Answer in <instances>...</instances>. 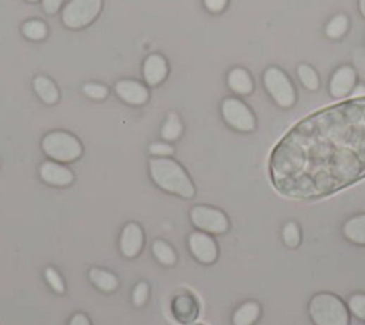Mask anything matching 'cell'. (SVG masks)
Segmentation results:
<instances>
[{"mask_svg": "<svg viewBox=\"0 0 365 325\" xmlns=\"http://www.w3.org/2000/svg\"><path fill=\"white\" fill-rule=\"evenodd\" d=\"M181 133H182V124L178 116L175 113H170L161 128L163 139L173 142V140H177L181 136Z\"/></svg>", "mask_w": 365, "mask_h": 325, "instance_id": "20", "label": "cell"}, {"mask_svg": "<svg viewBox=\"0 0 365 325\" xmlns=\"http://www.w3.org/2000/svg\"><path fill=\"white\" fill-rule=\"evenodd\" d=\"M69 325H92L90 319L85 314H75L69 322Z\"/></svg>", "mask_w": 365, "mask_h": 325, "instance_id": "33", "label": "cell"}, {"mask_svg": "<svg viewBox=\"0 0 365 325\" xmlns=\"http://www.w3.org/2000/svg\"><path fill=\"white\" fill-rule=\"evenodd\" d=\"M85 94H87L89 97L94 99V100H103L107 96V89L101 85L97 83H87L83 87Z\"/></svg>", "mask_w": 365, "mask_h": 325, "instance_id": "28", "label": "cell"}, {"mask_svg": "<svg viewBox=\"0 0 365 325\" xmlns=\"http://www.w3.org/2000/svg\"><path fill=\"white\" fill-rule=\"evenodd\" d=\"M89 278L99 290L104 293H113L118 287L117 277L101 269H92L89 273Z\"/></svg>", "mask_w": 365, "mask_h": 325, "instance_id": "18", "label": "cell"}, {"mask_svg": "<svg viewBox=\"0 0 365 325\" xmlns=\"http://www.w3.org/2000/svg\"><path fill=\"white\" fill-rule=\"evenodd\" d=\"M42 147L49 157L63 163L75 161L83 153L80 142L75 136L65 132L49 133L43 139Z\"/></svg>", "mask_w": 365, "mask_h": 325, "instance_id": "4", "label": "cell"}, {"mask_svg": "<svg viewBox=\"0 0 365 325\" xmlns=\"http://www.w3.org/2000/svg\"><path fill=\"white\" fill-rule=\"evenodd\" d=\"M23 35L32 40H42L47 35V27L43 22L30 20L23 25Z\"/></svg>", "mask_w": 365, "mask_h": 325, "instance_id": "24", "label": "cell"}, {"mask_svg": "<svg viewBox=\"0 0 365 325\" xmlns=\"http://www.w3.org/2000/svg\"><path fill=\"white\" fill-rule=\"evenodd\" d=\"M264 85L274 102L281 107H291L297 94L288 76L278 68H270L264 73Z\"/></svg>", "mask_w": 365, "mask_h": 325, "instance_id": "6", "label": "cell"}, {"mask_svg": "<svg viewBox=\"0 0 365 325\" xmlns=\"http://www.w3.org/2000/svg\"><path fill=\"white\" fill-rule=\"evenodd\" d=\"M228 86L238 94H250L253 92V79L245 69H234L228 75Z\"/></svg>", "mask_w": 365, "mask_h": 325, "instance_id": "16", "label": "cell"}, {"mask_svg": "<svg viewBox=\"0 0 365 325\" xmlns=\"http://www.w3.org/2000/svg\"><path fill=\"white\" fill-rule=\"evenodd\" d=\"M348 30V18L345 15H337L326 27V33L330 39H340Z\"/></svg>", "mask_w": 365, "mask_h": 325, "instance_id": "23", "label": "cell"}, {"mask_svg": "<svg viewBox=\"0 0 365 325\" xmlns=\"http://www.w3.org/2000/svg\"><path fill=\"white\" fill-rule=\"evenodd\" d=\"M60 5H62V0H43V9L47 15H54Z\"/></svg>", "mask_w": 365, "mask_h": 325, "instance_id": "32", "label": "cell"}, {"mask_svg": "<svg viewBox=\"0 0 365 325\" xmlns=\"http://www.w3.org/2000/svg\"><path fill=\"white\" fill-rule=\"evenodd\" d=\"M40 177L47 184L58 187L69 185L75 180V176L69 168L53 161H46L40 166Z\"/></svg>", "mask_w": 365, "mask_h": 325, "instance_id": "12", "label": "cell"}, {"mask_svg": "<svg viewBox=\"0 0 365 325\" xmlns=\"http://www.w3.org/2000/svg\"><path fill=\"white\" fill-rule=\"evenodd\" d=\"M150 174L153 181L164 191L177 194L182 199L194 197L196 188L190 177L175 161L166 157L153 159L150 161Z\"/></svg>", "mask_w": 365, "mask_h": 325, "instance_id": "2", "label": "cell"}, {"mask_svg": "<svg viewBox=\"0 0 365 325\" xmlns=\"http://www.w3.org/2000/svg\"><path fill=\"white\" fill-rule=\"evenodd\" d=\"M144 244V234L139 224L130 223L123 228L120 237V250L128 258H135L140 254Z\"/></svg>", "mask_w": 365, "mask_h": 325, "instance_id": "10", "label": "cell"}, {"mask_svg": "<svg viewBox=\"0 0 365 325\" xmlns=\"http://www.w3.org/2000/svg\"><path fill=\"white\" fill-rule=\"evenodd\" d=\"M117 96L129 104H143L149 99L147 89L135 80H121L116 85Z\"/></svg>", "mask_w": 365, "mask_h": 325, "instance_id": "13", "label": "cell"}, {"mask_svg": "<svg viewBox=\"0 0 365 325\" xmlns=\"http://www.w3.org/2000/svg\"><path fill=\"white\" fill-rule=\"evenodd\" d=\"M101 0H72L63 9V23L70 29L90 25L101 11Z\"/></svg>", "mask_w": 365, "mask_h": 325, "instance_id": "5", "label": "cell"}, {"mask_svg": "<svg viewBox=\"0 0 365 325\" xmlns=\"http://www.w3.org/2000/svg\"><path fill=\"white\" fill-rule=\"evenodd\" d=\"M35 90L37 96L46 103V104H54L58 100V92L53 82H50L44 76H37L33 82Z\"/></svg>", "mask_w": 365, "mask_h": 325, "instance_id": "19", "label": "cell"}, {"mask_svg": "<svg viewBox=\"0 0 365 325\" xmlns=\"http://www.w3.org/2000/svg\"><path fill=\"white\" fill-rule=\"evenodd\" d=\"M149 298V286L147 283H139L133 293V302L136 305H143Z\"/></svg>", "mask_w": 365, "mask_h": 325, "instance_id": "29", "label": "cell"}, {"mask_svg": "<svg viewBox=\"0 0 365 325\" xmlns=\"http://www.w3.org/2000/svg\"><path fill=\"white\" fill-rule=\"evenodd\" d=\"M355 80H357V75H355L354 69H351L348 66L340 68L333 75L331 82H330L331 96L335 99H342V97L348 96L355 86Z\"/></svg>", "mask_w": 365, "mask_h": 325, "instance_id": "11", "label": "cell"}, {"mask_svg": "<svg viewBox=\"0 0 365 325\" xmlns=\"http://www.w3.org/2000/svg\"><path fill=\"white\" fill-rule=\"evenodd\" d=\"M359 12L365 18V0H359Z\"/></svg>", "mask_w": 365, "mask_h": 325, "instance_id": "34", "label": "cell"}, {"mask_svg": "<svg viewBox=\"0 0 365 325\" xmlns=\"http://www.w3.org/2000/svg\"><path fill=\"white\" fill-rule=\"evenodd\" d=\"M189 248L192 254L196 257L197 262L203 264H213L218 255L216 241L209 234L202 231L193 233L189 237Z\"/></svg>", "mask_w": 365, "mask_h": 325, "instance_id": "9", "label": "cell"}, {"mask_svg": "<svg viewBox=\"0 0 365 325\" xmlns=\"http://www.w3.org/2000/svg\"><path fill=\"white\" fill-rule=\"evenodd\" d=\"M348 308L349 311L358 318L365 321V294H354L348 300Z\"/></svg>", "mask_w": 365, "mask_h": 325, "instance_id": "26", "label": "cell"}, {"mask_svg": "<svg viewBox=\"0 0 365 325\" xmlns=\"http://www.w3.org/2000/svg\"><path fill=\"white\" fill-rule=\"evenodd\" d=\"M227 2H228V0H204V5L210 12L218 13L225 8Z\"/></svg>", "mask_w": 365, "mask_h": 325, "instance_id": "31", "label": "cell"}, {"mask_svg": "<svg viewBox=\"0 0 365 325\" xmlns=\"http://www.w3.org/2000/svg\"><path fill=\"white\" fill-rule=\"evenodd\" d=\"M224 120L238 132H253L256 118L252 110L238 99H227L221 106Z\"/></svg>", "mask_w": 365, "mask_h": 325, "instance_id": "7", "label": "cell"}, {"mask_svg": "<svg viewBox=\"0 0 365 325\" xmlns=\"http://www.w3.org/2000/svg\"><path fill=\"white\" fill-rule=\"evenodd\" d=\"M283 196L317 199L365 177V96L311 114L292 127L270 159Z\"/></svg>", "mask_w": 365, "mask_h": 325, "instance_id": "1", "label": "cell"}, {"mask_svg": "<svg viewBox=\"0 0 365 325\" xmlns=\"http://www.w3.org/2000/svg\"><path fill=\"white\" fill-rule=\"evenodd\" d=\"M309 312L316 325H348L347 305L334 294H316L309 305Z\"/></svg>", "mask_w": 365, "mask_h": 325, "instance_id": "3", "label": "cell"}, {"mask_svg": "<svg viewBox=\"0 0 365 325\" xmlns=\"http://www.w3.org/2000/svg\"><path fill=\"white\" fill-rule=\"evenodd\" d=\"M27 2H37V0H27Z\"/></svg>", "mask_w": 365, "mask_h": 325, "instance_id": "35", "label": "cell"}, {"mask_svg": "<svg viewBox=\"0 0 365 325\" xmlns=\"http://www.w3.org/2000/svg\"><path fill=\"white\" fill-rule=\"evenodd\" d=\"M192 223L203 233L223 234L228 230V219L217 209L207 206H197L192 210Z\"/></svg>", "mask_w": 365, "mask_h": 325, "instance_id": "8", "label": "cell"}, {"mask_svg": "<svg viewBox=\"0 0 365 325\" xmlns=\"http://www.w3.org/2000/svg\"><path fill=\"white\" fill-rule=\"evenodd\" d=\"M298 78L301 80V83L304 85V87L309 90H317L320 86V78L317 75V72L309 66V64H301L297 70Z\"/></svg>", "mask_w": 365, "mask_h": 325, "instance_id": "22", "label": "cell"}, {"mask_svg": "<svg viewBox=\"0 0 365 325\" xmlns=\"http://www.w3.org/2000/svg\"><path fill=\"white\" fill-rule=\"evenodd\" d=\"M173 147L166 145V143H154L150 146V153L154 156H160V157H167L173 154Z\"/></svg>", "mask_w": 365, "mask_h": 325, "instance_id": "30", "label": "cell"}, {"mask_svg": "<svg viewBox=\"0 0 365 325\" xmlns=\"http://www.w3.org/2000/svg\"><path fill=\"white\" fill-rule=\"evenodd\" d=\"M143 73H144L146 82L150 86H156V85L161 83L167 76V63H166V60L159 54L149 56L144 61Z\"/></svg>", "mask_w": 365, "mask_h": 325, "instance_id": "14", "label": "cell"}, {"mask_svg": "<svg viewBox=\"0 0 365 325\" xmlns=\"http://www.w3.org/2000/svg\"><path fill=\"white\" fill-rule=\"evenodd\" d=\"M261 308L257 302H245L240 305L233 314L234 325H253L260 317Z\"/></svg>", "mask_w": 365, "mask_h": 325, "instance_id": "17", "label": "cell"}, {"mask_svg": "<svg viewBox=\"0 0 365 325\" xmlns=\"http://www.w3.org/2000/svg\"><path fill=\"white\" fill-rule=\"evenodd\" d=\"M283 241L290 248H295V247L299 245L301 231H299V227L295 223L290 221L283 227Z\"/></svg>", "mask_w": 365, "mask_h": 325, "instance_id": "25", "label": "cell"}, {"mask_svg": "<svg viewBox=\"0 0 365 325\" xmlns=\"http://www.w3.org/2000/svg\"><path fill=\"white\" fill-rule=\"evenodd\" d=\"M342 233L347 240L354 244L365 245V214L351 217L342 227Z\"/></svg>", "mask_w": 365, "mask_h": 325, "instance_id": "15", "label": "cell"}, {"mask_svg": "<svg viewBox=\"0 0 365 325\" xmlns=\"http://www.w3.org/2000/svg\"><path fill=\"white\" fill-rule=\"evenodd\" d=\"M153 254L163 266H173L177 259L174 250L166 241H154L153 244Z\"/></svg>", "mask_w": 365, "mask_h": 325, "instance_id": "21", "label": "cell"}, {"mask_svg": "<svg viewBox=\"0 0 365 325\" xmlns=\"http://www.w3.org/2000/svg\"><path fill=\"white\" fill-rule=\"evenodd\" d=\"M44 277H46V280H47V284H49L57 294H63V293H65L66 287H65L63 278L60 277V274H58L54 269H51V267L46 269Z\"/></svg>", "mask_w": 365, "mask_h": 325, "instance_id": "27", "label": "cell"}]
</instances>
